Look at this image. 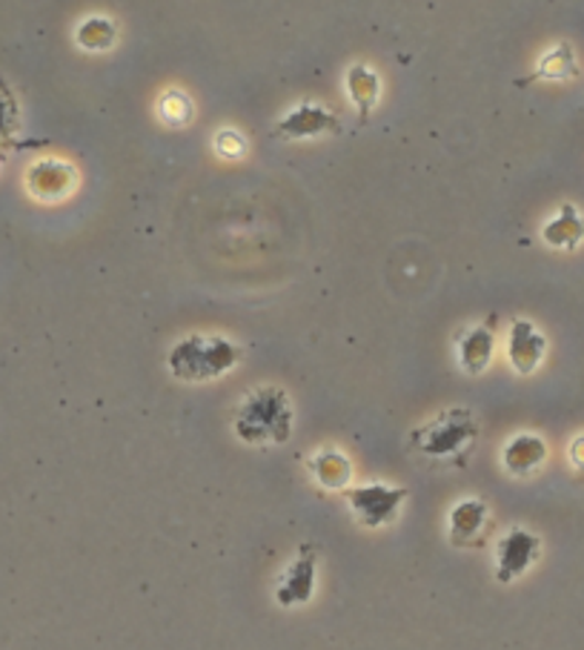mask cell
Listing matches in <instances>:
<instances>
[{
    "mask_svg": "<svg viewBox=\"0 0 584 650\" xmlns=\"http://www.w3.org/2000/svg\"><path fill=\"white\" fill-rule=\"evenodd\" d=\"M243 358V350L238 344L223 336H187L169 350V373L178 381H216L236 370L238 361Z\"/></svg>",
    "mask_w": 584,
    "mask_h": 650,
    "instance_id": "cell-1",
    "label": "cell"
},
{
    "mask_svg": "<svg viewBox=\"0 0 584 650\" xmlns=\"http://www.w3.org/2000/svg\"><path fill=\"white\" fill-rule=\"evenodd\" d=\"M236 436L247 444H284L292 436V407L279 387H258L236 413Z\"/></svg>",
    "mask_w": 584,
    "mask_h": 650,
    "instance_id": "cell-2",
    "label": "cell"
},
{
    "mask_svg": "<svg viewBox=\"0 0 584 650\" xmlns=\"http://www.w3.org/2000/svg\"><path fill=\"white\" fill-rule=\"evenodd\" d=\"M476 439H479V421L467 407H452L438 413L410 436L413 448L430 459H452V455L465 453Z\"/></svg>",
    "mask_w": 584,
    "mask_h": 650,
    "instance_id": "cell-3",
    "label": "cell"
},
{
    "mask_svg": "<svg viewBox=\"0 0 584 650\" xmlns=\"http://www.w3.org/2000/svg\"><path fill=\"white\" fill-rule=\"evenodd\" d=\"M407 490L393 488V484H362V488H347L344 490V499H347L350 511L355 513V518L362 522L369 531H378V527L396 522L401 504L407 502Z\"/></svg>",
    "mask_w": 584,
    "mask_h": 650,
    "instance_id": "cell-4",
    "label": "cell"
},
{
    "mask_svg": "<svg viewBox=\"0 0 584 650\" xmlns=\"http://www.w3.org/2000/svg\"><path fill=\"white\" fill-rule=\"evenodd\" d=\"M542 553V538L535 533L524 531V527H513L501 536L499 547H496V579L501 585H510L522 574H528L533 562Z\"/></svg>",
    "mask_w": 584,
    "mask_h": 650,
    "instance_id": "cell-5",
    "label": "cell"
},
{
    "mask_svg": "<svg viewBox=\"0 0 584 650\" xmlns=\"http://www.w3.org/2000/svg\"><path fill=\"white\" fill-rule=\"evenodd\" d=\"M341 133L338 115L330 113L327 106L321 104H304L292 106L290 113L275 124V138L286 140H304V138H321V135Z\"/></svg>",
    "mask_w": 584,
    "mask_h": 650,
    "instance_id": "cell-6",
    "label": "cell"
},
{
    "mask_svg": "<svg viewBox=\"0 0 584 650\" xmlns=\"http://www.w3.org/2000/svg\"><path fill=\"white\" fill-rule=\"evenodd\" d=\"M75 169L58 158H41L27 169V189L38 201H61L75 189Z\"/></svg>",
    "mask_w": 584,
    "mask_h": 650,
    "instance_id": "cell-7",
    "label": "cell"
},
{
    "mask_svg": "<svg viewBox=\"0 0 584 650\" xmlns=\"http://www.w3.org/2000/svg\"><path fill=\"white\" fill-rule=\"evenodd\" d=\"M544 353H548V338L542 329L528 318H515L508 333V361L519 376H530L539 370Z\"/></svg>",
    "mask_w": 584,
    "mask_h": 650,
    "instance_id": "cell-8",
    "label": "cell"
},
{
    "mask_svg": "<svg viewBox=\"0 0 584 650\" xmlns=\"http://www.w3.org/2000/svg\"><path fill=\"white\" fill-rule=\"evenodd\" d=\"M315 594V551L313 545H301L299 559L292 562L281 576L279 588H275V599L281 608H295V605H306Z\"/></svg>",
    "mask_w": 584,
    "mask_h": 650,
    "instance_id": "cell-9",
    "label": "cell"
},
{
    "mask_svg": "<svg viewBox=\"0 0 584 650\" xmlns=\"http://www.w3.org/2000/svg\"><path fill=\"white\" fill-rule=\"evenodd\" d=\"M548 462V444L542 436L535 433H519L504 444L501 453V464L510 475H530Z\"/></svg>",
    "mask_w": 584,
    "mask_h": 650,
    "instance_id": "cell-10",
    "label": "cell"
},
{
    "mask_svg": "<svg viewBox=\"0 0 584 650\" xmlns=\"http://www.w3.org/2000/svg\"><path fill=\"white\" fill-rule=\"evenodd\" d=\"M496 350V336L490 327H473L461 333L456 342V353H459L461 370L470 376H481L490 367Z\"/></svg>",
    "mask_w": 584,
    "mask_h": 650,
    "instance_id": "cell-11",
    "label": "cell"
},
{
    "mask_svg": "<svg viewBox=\"0 0 584 650\" xmlns=\"http://www.w3.org/2000/svg\"><path fill=\"white\" fill-rule=\"evenodd\" d=\"M347 95L355 106H358V120L367 124L373 109L378 104V95H382V77L376 75V70H369L367 63H353L347 70Z\"/></svg>",
    "mask_w": 584,
    "mask_h": 650,
    "instance_id": "cell-12",
    "label": "cell"
},
{
    "mask_svg": "<svg viewBox=\"0 0 584 650\" xmlns=\"http://www.w3.org/2000/svg\"><path fill=\"white\" fill-rule=\"evenodd\" d=\"M487 504L481 499H465L452 507L450 513V542L459 547L476 545L487 525Z\"/></svg>",
    "mask_w": 584,
    "mask_h": 650,
    "instance_id": "cell-13",
    "label": "cell"
},
{
    "mask_svg": "<svg viewBox=\"0 0 584 650\" xmlns=\"http://www.w3.org/2000/svg\"><path fill=\"white\" fill-rule=\"evenodd\" d=\"M578 75V63L573 55L571 43H556L553 50L544 52L535 72H530L528 77H519L515 86H530L539 84V81H571Z\"/></svg>",
    "mask_w": 584,
    "mask_h": 650,
    "instance_id": "cell-14",
    "label": "cell"
},
{
    "mask_svg": "<svg viewBox=\"0 0 584 650\" xmlns=\"http://www.w3.org/2000/svg\"><path fill=\"white\" fill-rule=\"evenodd\" d=\"M542 238L544 244L556 247V250H573L584 241V216H578L573 203H562L559 216L542 227Z\"/></svg>",
    "mask_w": 584,
    "mask_h": 650,
    "instance_id": "cell-15",
    "label": "cell"
},
{
    "mask_svg": "<svg viewBox=\"0 0 584 650\" xmlns=\"http://www.w3.org/2000/svg\"><path fill=\"white\" fill-rule=\"evenodd\" d=\"M310 470L324 490H347L350 479H353V464L341 450H319L310 459Z\"/></svg>",
    "mask_w": 584,
    "mask_h": 650,
    "instance_id": "cell-16",
    "label": "cell"
},
{
    "mask_svg": "<svg viewBox=\"0 0 584 650\" xmlns=\"http://www.w3.org/2000/svg\"><path fill=\"white\" fill-rule=\"evenodd\" d=\"M115 41H118V27L104 14H92L75 29V43L86 52H106L115 46Z\"/></svg>",
    "mask_w": 584,
    "mask_h": 650,
    "instance_id": "cell-17",
    "label": "cell"
},
{
    "mask_svg": "<svg viewBox=\"0 0 584 650\" xmlns=\"http://www.w3.org/2000/svg\"><path fill=\"white\" fill-rule=\"evenodd\" d=\"M158 115L160 120L167 126H175V129H181V126H187L189 120L195 118V106L192 101L184 95L181 90H169L160 95L158 101Z\"/></svg>",
    "mask_w": 584,
    "mask_h": 650,
    "instance_id": "cell-18",
    "label": "cell"
},
{
    "mask_svg": "<svg viewBox=\"0 0 584 650\" xmlns=\"http://www.w3.org/2000/svg\"><path fill=\"white\" fill-rule=\"evenodd\" d=\"M216 153L223 155V158H241L247 153V140L236 129H221L216 135Z\"/></svg>",
    "mask_w": 584,
    "mask_h": 650,
    "instance_id": "cell-19",
    "label": "cell"
},
{
    "mask_svg": "<svg viewBox=\"0 0 584 650\" xmlns=\"http://www.w3.org/2000/svg\"><path fill=\"white\" fill-rule=\"evenodd\" d=\"M14 120H18V115H14V104L7 98V95H0V147L7 144L9 135L14 133Z\"/></svg>",
    "mask_w": 584,
    "mask_h": 650,
    "instance_id": "cell-20",
    "label": "cell"
},
{
    "mask_svg": "<svg viewBox=\"0 0 584 650\" xmlns=\"http://www.w3.org/2000/svg\"><path fill=\"white\" fill-rule=\"evenodd\" d=\"M571 462L576 464L578 470H584V436H578V439H573V444H571Z\"/></svg>",
    "mask_w": 584,
    "mask_h": 650,
    "instance_id": "cell-21",
    "label": "cell"
}]
</instances>
